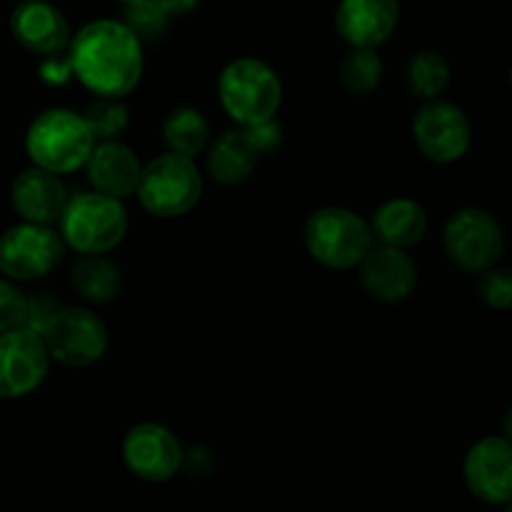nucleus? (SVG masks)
<instances>
[{
    "instance_id": "2f4dec72",
    "label": "nucleus",
    "mask_w": 512,
    "mask_h": 512,
    "mask_svg": "<svg viewBox=\"0 0 512 512\" xmlns=\"http://www.w3.org/2000/svg\"><path fill=\"white\" fill-rule=\"evenodd\" d=\"M115 3H120V5H125V8H128V5H135V3H140V0H115Z\"/></svg>"
},
{
    "instance_id": "6e6552de",
    "label": "nucleus",
    "mask_w": 512,
    "mask_h": 512,
    "mask_svg": "<svg viewBox=\"0 0 512 512\" xmlns=\"http://www.w3.org/2000/svg\"><path fill=\"white\" fill-rule=\"evenodd\" d=\"M443 248L450 263L468 275L498 268L505 253V233L495 215L483 208H460L445 223Z\"/></svg>"
},
{
    "instance_id": "cd10ccee",
    "label": "nucleus",
    "mask_w": 512,
    "mask_h": 512,
    "mask_svg": "<svg viewBox=\"0 0 512 512\" xmlns=\"http://www.w3.org/2000/svg\"><path fill=\"white\" fill-rule=\"evenodd\" d=\"M28 323V295L10 280L0 278V333L25 328Z\"/></svg>"
},
{
    "instance_id": "423d86ee",
    "label": "nucleus",
    "mask_w": 512,
    "mask_h": 512,
    "mask_svg": "<svg viewBox=\"0 0 512 512\" xmlns=\"http://www.w3.org/2000/svg\"><path fill=\"white\" fill-rule=\"evenodd\" d=\"M50 363L65 368H90L98 363L110 345L108 325L95 310L85 305H63L40 328Z\"/></svg>"
},
{
    "instance_id": "a878e982",
    "label": "nucleus",
    "mask_w": 512,
    "mask_h": 512,
    "mask_svg": "<svg viewBox=\"0 0 512 512\" xmlns=\"http://www.w3.org/2000/svg\"><path fill=\"white\" fill-rule=\"evenodd\" d=\"M123 23L133 30L140 43H145V40L160 38L168 30L170 15L160 8L158 0H140V3L125 8Z\"/></svg>"
},
{
    "instance_id": "473e14b6",
    "label": "nucleus",
    "mask_w": 512,
    "mask_h": 512,
    "mask_svg": "<svg viewBox=\"0 0 512 512\" xmlns=\"http://www.w3.org/2000/svg\"><path fill=\"white\" fill-rule=\"evenodd\" d=\"M20 3H28V0H20Z\"/></svg>"
},
{
    "instance_id": "1a4fd4ad",
    "label": "nucleus",
    "mask_w": 512,
    "mask_h": 512,
    "mask_svg": "<svg viewBox=\"0 0 512 512\" xmlns=\"http://www.w3.org/2000/svg\"><path fill=\"white\" fill-rule=\"evenodd\" d=\"M58 230L18 223L0 235V275L10 283H33L53 273L65 258Z\"/></svg>"
},
{
    "instance_id": "2eb2a0df",
    "label": "nucleus",
    "mask_w": 512,
    "mask_h": 512,
    "mask_svg": "<svg viewBox=\"0 0 512 512\" xmlns=\"http://www.w3.org/2000/svg\"><path fill=\"white\" fill-rule=\"evenodd\" d=\"M8 25L15 43L43 60L68 53L70 38H73L65 15L48 0L18 3L10 13Z\"/></svg>"
},
{
    "instance_id": "0eeeda50",
    "label": "nucleus",
    "mask_w": 512,
    "mask_h": 512,
    "mask_svg": "<svg viewBox=\"0 0 512 512\" xmlns=\"http://www.w3.org/2000/svg\"><path fill=\"white\" fill-rule=\"evenodd\" d=\"M135 195L155 218H180L198 205L203 195V173L195 160L163 153L143 165Z\"/></svg>"
},
{
    "instance_id": "f257e3e1",
    "label": "nucleus",
    "mask_w": 512,
    "mask_h": 512,
    "mask_svg": "<svg viewBox=\"0 0 512 512\" xmlns=\"http://www.w3.org/2000/svg\"><path fill=\"white\" fill-rule=\"evenodd\" d=\"M70 73L95 98H118L133 93L143 80V43L123 20L98 18L85 23L70 38Z\"/></svg>"
},
{
    "instance_id": "20e7f679",
    "label": "nucleus",
    "mask_w": 512,
    "mask_h": 512,
    "mask_svg": "<svg viewBox=\"0 0 512 512\" xmlns=\"http://www.w3.org/2000/svg\"><path fill=\"white\" fill-rule=\"evenodd\" d=\"M128 225V210L120 200L90 190L70 195L55 230L65 248L78 255H108L123 243Z\"/></svg>"
},
{
    "instance_id": "4be33fe9",
    "label": "nucleus",
    "mask_w": 512,
    "mask_h": 512,
    "mask_svg": "<svg viewBox=\"0 0 512 512\" xmlns=\"http://www.w3.org/2000/svg\"><path fill=\"white\" fill-rule=\"evenodd\" d=\"M163 143L168 153L193 160L210 145V123L205 113L190 105L170 110L163 123Z\"/></svg>"
},
{
    "instance_id": "7ed1b4c3",
    "label": "nucleus",
    "mask_w": 512,
    "mask_h": 512,
    "mask_svg": "<svg viewBox=\"0 0 512 512\" xmlns=\"http://www.w3.org/2000/svg\"><path fill=\"white\" fill-rule=\"evenodd\" d=\"M218 98L235 128H253L275 120L283 103V83L265 60L235 58L220 73Z\"/></svg>"
},
{
    "instance_id": "4468645a",
    "label": "nucleus",
    "mask_w": 512,
    "mask_h": 512,
    "mask_svg": "<svg viewBox=\"0 0 512 512\" xmlns=\"http://www.w3.org/2000/svg\"><path fill=\"white\" fill-rule=\"evenodd\" d=\"M360 268V285L375 303L398 305L413 298L418 288V265L408 250L373 245Z\"/></svg>"
},
{
    "instance_id": "6ab92c4d",
    "label": "nucleus",
    "mask_w": 512,
    "mask_h": 512,
    "mask_svg": "<svg viewBox=\"0 0 512 512\" xmlns=\"http://www.w3.org/2000/svg\"><path fill=\"white\" fill-rule=\"evenodd\" d=\"M373 243L385 248L408 250L423 243L428 235V213L413 198H390L368 220Z\"/></svg>"
},
{
    "instance_id": "ddd939ff",
    "label": "nucleus",
    "mask_w": 512,
    "mask_h": 512,
    "mask_svg": "<svg viewBox=\"0 0 512 512\" xmlns=\"http://www.w3.org/2000/svg\"><path fill=\"white\" fill-rule=\"evenodd\" d=\"M463 478L485 505L508 508L512 498V445L505 435H488L468 450Z\"/></svg>"
},
{
    "instance_id": "5701e85b",
    "label": "nucleus",
    "mask_w": 512,
    "mask_h": 512,
    "mask_svg": "<svg viewBox=\"0 0 512 512\" xmlns=\"http://www.w3.org/2000/svg\"><path fill=\"white\" fill-rule=\"evenodd\" d=\"M405 80H408V88L415 98H420L423 103H430V100L443 98L445 90L450 88L453 70H450V63L445 60V55H440L438 50H418L408 60Z\"/></svg>"
},
{
    "instance_id": "a211bd4d",
    "label": "nucleus",
    "mask_w": 512,
    "mask_h": 512,
    "mask_svg": "<svg viewBox=\"0 0 512 512\" xmlns=\"http://www.w3.org/2000/svg\"><path fill=\"white\" fill-rule=\"evenodd\" d=\"M140 173H143V163L138 160V153L120 140L95 143L93 153L85 163V175H88V183L93 185V193L108 195L120 203L135 195Z\"/></svg>"
},
{
    "instance_id": "f3484780",
    "label": "nucleus",
    "mask_w": 512,
    "mask_h": 512,
    "mask_svg": "<svg viewBox=\"0 0 512 512\" xmlns=\"http://www.w3.org/2000/svg\"><path fill=\"white\" fill-rule=\"evenodd\" d=\"M68 188L60 175L40 168H28L15 175L10 185V205L18 213L20 223L48 225L55 228L68 205Z\"/></svg>"
},
{
    "instance_id": "9d476101",
    "label": "nucleus",
    "mask_w": 512,
    "mask_h": 512,
    "mask_svg": "<svg viewBox=\"0 0 512 512\" xmlns=\"http://www.w3.org/2000/svg\"><path fill=\"white\" fill-rule=\"evenodd\" d=\"M413 140L420 155L435 165H450L465 158L473 143V128L463 110L448 100H430L413 118Z\"/></svg>"
},
{
    "instance_id": "b1692460",
    "label": "nucleus",
    "mask_w": 512,
    "mask_h": 512,
    "mask_svg": "<svg viewBox=\"0 0 512 512\" xmlns=\"http://www.w3.org/2000/svg\"><path fill=\"white\" fill-rule=\"evenodd\" d=\"M340 83L353 95H370L383 83V58L378 50H348L340 65Z\"/></svg>"
},
{
    "instance_id": "39448f33",
    "label": "nucleus",
    "mask_w": 512,
    "mask_h": 512,
    "mask_svg": "<svg viewBox=\"0 0 512 512\" xmlns=\"http://www.w3.org/2000/svg\"><path fill=\"white\" fill-rule=\"evenodd\" d=\"M303 243L315 263L330 270H353L373 248V233L355 210L328 205L305 220Z\"/></svg>"
},
{
    "instance_id": "c85d7f7f",
    "label": "nucleus",
    "mask_w": 512,
    "mask_h": 512,
    "mask_svg": "<svg viewBox=\"0 0 512 512\" xmlns=\"http://www.w3.org/2000/svg\"><path fill=\"white\" fill-rule=\"evenodd\" d=\"M243 130L250 138V143H253V148L258 150L260 158L268 153H275V150L280 148V143H283V130H280V125L275 123V120H268V123H260Z\"/></svg>"
},
{
    "instance_id": "aec40b11",
    "label": "nucleus",
    "mask_w": 512,
    "mask_h": 512,
    "mask_svg": "<svg viewBox=\"0 0 512 512\" xmlns=\"http://www.w3.org/2000/svg\"><path fill=\"white\" fill-rule=\"evenodd\" d=\"M258 160V150L253 148L243 128L225 130L208 145V173L225 188L243 185L255 173Z\"/></svg>"
},
{
    "instance_id": "dca6fc26",
    "label": "nucleus",
    "mask_w": 512,
    "mask_h": 512,
    "mask_svg": "<svg viewBox=\"0 0 512 512\" xmlns=\"http://www.w3.org/2000/svg\"><path fill=\"white\" fill-rule=\"evenodd\" d=\"M398 20V0H340L335 10V30L353 50H378L393 38Z\"/></svg>"
},
{
    "instance_id": "c756f323",
    "label": "nucleus",
    "mask_w": 512,
    "mask_h": 512,
    "mask_svg": "<svg viewBox=\"0 0 512 512\" xmlns=\"http://www.w3.org/2000/svg\"><path fill=\"white\" fill-rule=\"evenodd\" d=\"M70 63H68V55H55V58H45L40 63V78L45 83H65L70 78Z\"/></svg>"
},
{
    "instance_id": "f8f14e48",
    "label": "nucleus",
    "mask_w": 512,
    "mask_h": 512,
    "mask_svg": "<svg viewBox=\"0 0 512 512\" xmlns=\"http://www.w3.org/2000/svg\"><path fill=\"white\" fill-rule=\"evenodd\" d=\"M48 373V350L35 330L0 333V400H18L35 393Z\"/></svg>"
},
{
    "instance_id": "7c9ffc66",
    "label": "nucleus",
    "mask_w": 512,
    "mask_h": 512,
    "mask_svg": "<svg viewBox=\"0 0 512 512\" xmlns=\"http://www.w3.org/2000/svg\"><path fill=\"white\" fill-rule=\"evenodd\" d=\"M158 3H160V8L170 15V18H175V15L190 13L193 8H198L200 0H158Z\"/></svg>"
},
{
    "instance_id": "412c9836",
    "label": "nucleus",
    "mask_w": 512,
    "mask_h": 512,
    "mask_svg": "<svg viewBox=\"0 0 512 512\" xmlns=\"http://www.w3.org/2000/svg\"><path fill=\"white\" fill-rule=\"evenodd\" d=\"M68 278L70 288L90 305L113 303L123 290V275L108 255H78Z\"/></svg>"
},
{
    "instance_id": "f03ea898",
    "label": "nucleus",
    "mask_w": 512,
    "mask_h": 512,
    "mask_svg": "<svg viewBox=\"0 0 512 512\" xmlns=\"http://www.w3.org/2000/svg\"><path fill=\"white\" fill-rule=\"evenodd\" d=\"M95 138L83 115L68 108H48L25 130V153L33 168L53 175H70L85 168Z\"/></svg>"
},
{
    "instance_id": "bb28decb",
    "label": "nucleus",
    "mask_w": 512,
    "mask_h": 512,
    "mask_svg": "<svg viewBox=\"0 0 512 512\" xmlns=\"http://www.w3.org/2000/svg\"><path fill=\"white\" fill-rule=\"evenodd\" d=\"M478 298L490 310H510L512 305V273L508 268H490L478 275Z\"/></svg>"
},
{
    "instance_id": "393cba45",
    "label": "nucleus",
    "mask_w": 512,
    "mask_h": 512,
    "mask_svg": "<svg viewBox=\"0 0 512 512\" xmlns=\"http://www.w3.org/2000/svg\"><path fill=\"white\" fill-rule=\"evenodd\" d=\"M80 115H83V120L88 123L95 143L118 140L130 123L128 105H125V100L118 98H95L93 103L85 108V113Z\"/></svg>"
},
{
    "instance_id": "9b49d317",
    "label": "nucleus",
    "mask_w": 512,
    "mask_h": 512,
    "mask_svg": "<svg viewBox=\"0 0 512 512\" xmlns=\"http://www.w3.org/2000/svg\"><path fill=\"white\" fill-rule=\"evenodd\" d=\"M123 463L143 483H168L183 470L185 450L178 435L160 423H138L123 438Z\"/></svg>"
}]
</instances>
